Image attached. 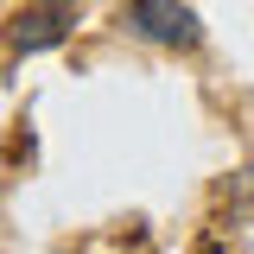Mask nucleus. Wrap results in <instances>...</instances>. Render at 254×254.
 I'll return each instance as SVG.
<instances>
[{
  "mask_svg": "<svg viewBox=\"0 0 254 254\" xmlns=\"http://www.w3.org/2000/svg\"><path fill=\"white\" fill-rule=\"evenodd\" d=\"M127 32L146 38V45H165V51H197L203 45V26L185 0H127Z\"/></svg>",
  "mask_w": 254,
  "mask_h": 254,
  "instance_id": "1",
  "label": "nucleus"
},
{
  "mask_svg": "<svg viewBox=\"0 0 254 254\" xmlns=\"http://www.w3.org/2000/svg\"><path fill=\"white\" fill-rule=\"evenodd\" d=\"M76 19H83V6H76V0H32V6H19V13H13L6 45H13L19 58L51 51V45H64V38L76 32Z\"/></svg>",
  "mask_w": 254,
  "mask_h": 254,
  "instance_id": "2",
  "label": "nucleus"
}]
</instances>
